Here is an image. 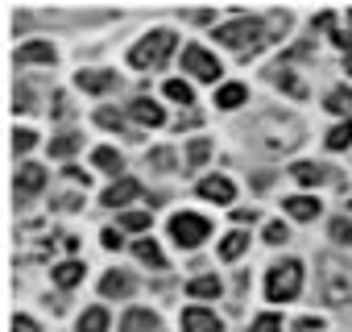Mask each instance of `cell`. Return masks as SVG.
<instances>
[{
	"instance_id": "6da1fadb",
	"label": "cell",
	"mask_w": 352,
	"mask_h": 332,
	"mask_svg": "<svg viewBox=\"0 0 352 332\" xmlns=\"http://www.w3.org/2000/svg\"><path fill=\"white\" fill-rule=\"evenodd\" d=\"M319 295H323V303H336V307L348 303L352 299V262L323 253L319 258Z\"/></svg>"
},
{
	"instance_id": "7a4b0ae2",
	"label": "cell",
	"mask_w": 352,
	"mask_h": 332,
	"mask_svg": "<svg viewBox=\"0 0 352 332\" xmlns=\"http://www.w3.org/2000/svg\"><path fill=\"white\" fill-rule=\"evenodd\" d=\"M170 50H174V34H170V30H153L149 38H141V42L129 50V67L153 71V67H162V63L170 59Z\"/></svg>"
},
{
	"instance_id": "3957f363",
	"label": "cell",
	"mask_w": 352,
	"mask_h": 332,
	"mask_svg": "<svg viewBox=\"0 0 352 332\" xmlns=\"http://www.w3.org/2000/svg\"><path fill=\"white\" fill-rule=\"evenodd\" d=\"M298 287H302V266H298V262H278V266H270V274H265V295H270V303L294 299Z\"/></svg>"
},
{
	"instance_id": "277c9868",
	"label": "cell",
	"mask_w": 352,
	"mask_h": 332,
	"mask_svg": "<svg viewBox=\"0 0 352 332\" xmlns=\"http://www.w3.org/2000/svg\"><path fill=\"white\" fill-rule=\"evenodd\" d=\"M170 237L179 241L183 249H195V245H204L212 237V225L204 216H195V212H179V216L170 220Z\"/></svg>"
},
{
	"instance_id": "5b68a950",
	"label": "cell",
	"mask_w": 352,
	"mask_h": 332,
	"mask_svg": "<svg viewBox=\"0 0 352 332\" xmlns=\"http://www.w3.org/2000/svg\"><path fill=\"white\" fill-rule=\"evenodd\" d=\"M216 38H220L224 46H232V50H249V46H257V38H261V21H257V17H236V21L220 25Z\"/></svg>"
},
{
	"instance_id": "8992f818",
	"label": "cell",
	"mask_w": 352,
	"mask_h": 332,
	"mask_svg": "<svg viewBox=\"0 0 352 332\" xmlns=\"http://www.w3.org/2000/svg\"><path fill=\"white\" fill-rule=\"evenodd\" d=\"M183 71H191V75L204 79V83H216V79H220V63H216L204 46H187V50H183Z\"/></svg>"
},
{
	"instance_id": "52a82bcc",
	"label": "cell",
	"mask_w": 352,
	"mask_h": 332,
	"mask_svg": "<svg viewBox=\"0 0 352 332\" xmlns=\"http://www.w3.org/2000/svg\"><path fill=\"white\" fill-rule=\"evenodd\" d=\"M199 196H204V200H216V204H232V200H236V187H232V179L212 175V179L199 183Z\"/></svg>"
},
{
	"instance_id": "ba28073f",
	"label": "cell",
	"mask_w": 352,
	"mask_h": 332,
	"mask_svg": "<svg viewBox=\"0 0 352 332\" xmlns=\"http://www.w3.org/2000/svg\"><path fill=\"white\" fill-rule=\"evenodd\" d=\"M183 332H220V315H212L208 307H187L183 311Z\"/></svg>"
},
{
	"instance_id": "9c48e42d",
	"label": "cell",
	"mask_w": 352,
	"mask_h": 332,
	"mask_svg": "<svg viewBox=\"0 0 352 332\" xmlns=\"http://www.w3.org/2000/svg\"><path fill=\"white\" fill-rule=\"evenodd\" d=\"M42 187H46V171L38 162H25L21 175H17V196H38Z\"/></svg>"
},
{
	"instance_id": "30bf717a",
	"label": "cell",
	"mask_w": 352,
	"mask_h": 332,
	"mask_svg": "<svg viewBox=\"0 0 352 332\" xmlns=\"http://www.w3.org/2000/svg\"><path fill=\"white\" fill-rule=\"evenodd\" d=\"M141 196V183L137 179H116L108 191H104V204L108 208H120V204H129V200H137Z\"/></svg>"
},
{
	"instance_id": "8fae6325",
	"label": "cell",
	"mask_w": 352,
	"mask_h": 332,
	"mask_svg": "<svg viewBox=\"0 0 352 332\" xmlns=\"http://www.w3.org/2000/svg\"><path fill=\"white\" fill-rule=\"evenodd\" d=\"M129 116H133V121H141V125H149V129H157V125L166 121V112H162V108H157L153 100H145V96L129 104Z\"/></svg>"
},
{
	"instance_id": "7c38bea8",
	"label": "cell",
	"mask_w": 352,
	"mask_h": 332,
	"mask_svg": "<svg viewBox=\"0 0 352 332\" xmlns=\"http://www.w3.org/2000/svg\"><path fill=\"white\" fill-rule=\"evenodd\" d=\"M120 332H157V315L145 311V307H133V311H124Z\"/></svg>"
},
{
	"instance_id": "4fadbf2b",
	"label": "cell",
	"mask_w": 352,
	"mask_h": 332,
	"mask_svg": "<svg viewBox=\"0 0 352 332\" xmlns=\"http://www.w3.org/2000/svg\"><path fill=\"white\" fill-rule=\"evenodd\" d=\"M75 83H79L83 92H112V87H116V75H112V71H79Z\"/></svg>"
},
{
	"instance_id": "5bb4252c",
	"label": "cell",
	"mask_w": 352,
	"mask_h": 332,
	"mask_svg": "<svg viewBox=\"0 0 352 332\" xmlns=\"http://www.w3.org/2000/svg\"><path fill=\"white\" fill-rule=\"evenodd\" d=\"M100 291H104L108 299H124V295H133V278L120 274V270H108L104 282H100Z\"/></svg>"
},
{
	"instance_id": "9a60e30c",
	"label": "cell",
	"mask_w": 352,
	"mask_h": 332,
	"mask_svg": "<svg viewBox=\"0 0 352 332\" xmlns=\"http://www.w3.org/2000/svg\"><path fill=\"white\" fill-rule=\"evenodd\" d=\"M286 212H290L294 220H315V216H319V200H311V196H290V200H286Z\"/></svg>"
},
{
	"instance_id": "2e32d148",
	"label": "cell",
	"mask_w": 352,
	"mask_h": 332,
	"mask_svg": "<svg viewBox=\"0 0 352 332\" xmlns=\"http://www.w3.org/2000/svg\"><path fill=\"white\" fill-rule=\"evenodd\" d=\"M17 63H54V46L50 42H30L17 50Z\"/></svg>"
},
{
	"instance_id": "e0dca14e",
	"label": "cell",
	"mask_w": 352,
	"mask_h": 332,
	"mask_svg": "<svg viewBox=\"0 0 352 332\" xmlns=\"http://www.w3.org/2000/svg\"><path fill=\"white\" fill-rule=\"evenodd\" d=\"M290 175H294L302 187H319V183H323V166H315V162H294Z\"/></svg>"
},
{
	"instance_id": "ac0fdd59",
	"label": "cell",
	"mask_w": 352,
	"mask_h": 332,
	"mask_svg": "<svg viewBox=\"0 0 352 332\" xmlns=\"http://www.w3.org/2000/svg\"><path fill=\"white\" fill-rule=\"evenodd\" d=\"M187 291H191L195 299H216V295H220V278H216V274H199V278L187 282Z\"/></svg>"
},
{
	"instance_id": "d6986e66",
	"label": "cell",
	"mask_w": 352,
	"mask_h": 332,
	"mask_svg": "<svg viewBox=\"0 0 352 332\" xmlns=\"http://www.w3.org/2000/svg\"><path fill=\"white\" fill-rule=\"evenodd\" d=\"M91 162L100 166V171H108V175H120V171H124V162H120V154H116V149H108V145H100V149L91 154Z\"/></svg>"
},
{
	"instance_id": "ffe728a7",
	"label": "cell",
	"mask_w": 352,
	"mask_h": 332,
	"mask_svg": "<svg viewBox=\"0 0 352 332\" xmlns=\"http://www.w3.org/2000/svg\"><path fill=\"white\" fill-rule=\"evenodd\" d=\"M245 249H249V237H245V233H228V237L220 241V258H224V262H236Z\"/></svg>"
},
{
	"instance_id": "44dd1931",
	"label": "cell",
	"mask_w": 352,
	"mask_h": 332,
	"mask_svg": "<svg viewBox=\"0 0 352 332\" xmlns=\"http://www.w3.org/2000/svg\"><path fill=\"white\" fill-rule=\"evenodd\" d=\"M79 278H83V266H79L75 258H67V262L54 266V282H58V287H75Z\"/></svg>"
},
{
	"instance_id": "7402d4cb",
	"label": "cell",
	"mask_w": 352,
	"mask_h": 332,
	"mask_svg": "<svg viewBox=\"0 0 352 332\" xmlns=\"http://www.w3.org/2000/svg\"><path fill=\"white\" fill-rule=\"evenodd\" d=\"M216 104H220V108H241V104H245V83H224V87L216 92Z\"/></svg>"
},
{
	"instance_id": "603a6c76",
	"label": "cell",
	"mask_w": 352,
	"mask_h": 332,
	"mask_svg": "<svg viewBox=\"0 0 352 332\" xmlns=\"http://www.w3.org/2000/svg\"><path fill=\"white\" fill-rule=\"evenodd\" d=\"M133 249H137V258H141V262H149V266H157V270H166V258H162V249H157V241H149V237H141V241H137Z\"/></svg>"
},
{
	"instance_id": "cb8c5ba5",
	"label": "cell",
	"mask_w": 352,
	"mask_h": 332,
	"mask_svg": "<svg viewBox=\"0 0 352 332\" xmlns=\"http://www.w3.org/2000/svg\"><path fill=\"white\" fill-rule=\"evenodd\" d=\"M327 112H340V116L352 121V92H348V87H336V92L327 96Z\"/></svg>"
},
{
	"instance_id": "d4e9b609",
	"label": "cell",
	"mask_w": 352,
	"mask_h": 332,
	"mask_svg": "<svg viewBox=\"0 0 352 332\" xmlns=\"http://www.w3.org/2000/svg\"><path fill=\"white\" fill-rule=\"evenodd\" d=\"M79 332H108V311H104V307H91V311H83V320H79Z\"/></svg>"
},
{
	"instance_id": "484cf974",
	"label": "cell",
	"mask_w": 352,
	"mask_h": 332,
	"mask_svg": "<svg viewBox=\"0 0 352 332\" xmlns=\"http://www.w3.org/2000/svg\"><path fill=\"white\" fill-rule=\"evenodd\" d=\"M208 154H212V141H208V137H195V141L187 145V166H191V171H195V166H204Z\"/></svg>"
},
{
	"instance_id": "4316f807",
	"label": "cell",
	"mask_w": 352,
	"mask_h": 332,
	"mask_svg": "<svg viewBox=\"0 0 352 332\" xmlns=\"http://www.w3.org/2000/svg\"><path fill=\"white\" fill-rule=\"evenodd\" d=\"M166 96L179 100V104H195V87H191L187 79H170V83H166Z\"/></svg>"
},
{
	"instance_id": "83f0119b",
	"label": "cell",
	"mask_w": 352,
	"mask_h": 332,
	"mask_svg": "<svg viewBox=\"0 0 352 332\" xmlns=\"http://www.w3.org/2000/svg\"><path fill=\"white\" fill-rule=\"evenodd\" d=\"M75 149H79V133H63V137L50 141V154H54V158H71Z\"/></svg>"
},
{
	"instance_id": "f1b7e54d",
	"label": "cell",
	"mask_w": 352,
	"mask_h": 332,
	"mask_svg": "<svg viewBox=\"0 0 352 332\" xmlns=\"http://www.w3.org/2000/svg\"><path fill=\"white\" fill-rule=\"evenodd\" d=\"M327 145H331V149H344V145H352V121H340V125L327 133Z\"/></svg>"
},
{
	"instance_id": "f546056e",
	"label": "cell",
	"mask_w": 352,
	"mask_h": 332,
	"mask_svg": "<svg viewBox=\"0 0 352 332\" xmlns=\"http://www.w3.org/2000/svg\"><path fill=\"white\" fill-rule=\"evenodd\" d=\"M327 233H331V241H340V245H352V220H348V216H336V220L327 225Z\"/></svg>"
},
{
	"instance_id": "4dcf8cb0",
	"label": "cell",
	"mask_w": 352,
	"mask_h": 332,
	"mask_svg": "<svg viewBox=\"0 0 352 332\" xmlns=\"http://www.w3.org/2000/svg\"><path fill=\"white\" fill-rule=\"evenodd\" d=\"M120 229H129V233H145V229H149V212H124V216H120Z\"/></svg>"
},
{
	"instance_id": "1f68e13d",
	"label": "cell",
	"mask_w": 352,
	"mask_h": 332,
	"mask_svg": "<svg viewBox=\"0 0 352 332\" xmlns=\"http://www.w3.org/2000/svg\"><path fill=\"white\" fill-rule=\"evenodd\" d=\"M96 121H100V125H108V129H124V116H120L116 108H100V112H96Z\"/></svg>"
},
{
	"instance_id": "d6a6232c",
	"label": "cell",
	"mask_w": 352,
	"mask_h": 332,
	"mask_svg": "<svg viewBox=\"0 0 352 332\" xmlns=\"http://www.w3.org/2000/svg\"><path fill=\"white\" fill-rule=\"evenodd\" d=\"M253 332H282V320L278 315H257L253 320Z\"/></svg>"
},
{
	"instance_id": "836d02e7",
	"label": "cell",
	"mask_w": 352,
	"mask_h": 332,
	"mask_svg": "<svg viewBox=\"0 0 352 332\" xmlns=\"http://www.w3.org/2000/svg\"><path fill=\"white\" fill-rule=\"evenodd\" d=\"M13 149H17V154L34 149V133H30V129H17V133H13Z\"/></svg>"
},
{
	"instance_id": "e575fe53",
	"label": "cell",
	"mask_w": 352,
	"mask_h": 332,
	"mask_svg": "<svg viewBox=\"0 0 352 332\" xmlns=\"http://www.w3.org/2000/svg\"><path fill=\"white\" fill-rule=\"evenodd\" d=\"M286 237H290V233H286V225H278V220H274V225H265V241H270V245H282Z\"/></svg>"
},
{
	"instance_id": "d590c367",
	"label": "cell",
	"mask_w": 352,
	"mask_h": 332,
	"mask_svg": "<svg viewBox=\"0 0 352 332\" xmlns=\"http://www.w3.org/2000/svg\"><path fill=\"white\" fill-rule=\"evenodd\" d=\"M149 162H153V166H174V154H170V149H153Z\"/></svg>"
},
{
	"instance_id": "8d00e7d4",
	"label": "cell",
	"mask_w": 352,
	"mask_h": 332,
	"mask_svg": "<svg viewBox=\"0 0 352 332\" xmlns=\"http://www.w3.org/2000/svg\"><path fill=\"white\" fill-rule=\"evenodd\" d=\"M100 241H104V249H120V233H116V229H104Z\"/></svg>"
},
{
	"instance_id": "74e56055",
	"label": "cell",
	"mask_w": 352,
	"mask_h": 332,
	"mask_svg": "<svg viewBox=\"0 0 352 332\" xmlns=\"http://www.w3.org/2000/svg\"><path fill=\"white\" fill-rule=\"evenodd\" d=\"M13 332H38V324H34L30 315H17V320H13Z\"/></svg>"
},
{
	"instance_id": "f35d334b",
	"label": "cell",
	"mask_w": 352,
	"mask_h": 332,
	"mask_svg": "<svg viewBox=\"0 0 352 332\" xmlns=\"http://www.w3.org/2000/svg\"><path fill=\"white\" fill-rule=\"evenodd\" d=\"M331 21H336L331 13H319V17H315V30H331Z\"/></svg>"
},
{
	"instance_id": "ab89813d",
	"label": "cell",
	"mask_w": 352,
	"mask_h": 332,
	"mask_svg": "<svg viewBox=\"0 0 352 332\" xmlns=\"http://www.w3.org/2000/svg\"><path fill=\"white\" fill-rule=\"evenodd\" d=\"M294 328H298V332H315V328H319V320H298Z\"/></svg>"
},
{
	"instance_id": "60d3db41",
	"label": "cell",
	"mask_w": 352,
	"mask_h": 332,
	"mask_svg": "<svg viewBox=\"0 0 352 332\" xmlns=\"http://www.w3.org/2000/svg\"><path fill=\"white\" fill-rule=\"evenodd\" d=\"M344 71H348V75H352V54H348V59H344Z\"/></svg>"
},
{
	"instance_id": "b9f144b4",
	"label": "cell",
	"mask_w": 352,
	"mask_h": 332,
	"mask_svg": "<svg viewBox=\"0 0 352 332\" xmlns=\"http://www.w3.org/2000/svg\"><path fill=\"white\" fill-rule=\"evenodd\" d=\"M348 25H352V13H348Z\"/></svg>"
}]
</instances>
